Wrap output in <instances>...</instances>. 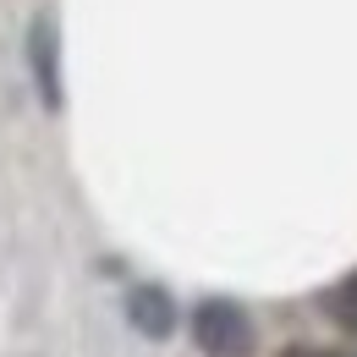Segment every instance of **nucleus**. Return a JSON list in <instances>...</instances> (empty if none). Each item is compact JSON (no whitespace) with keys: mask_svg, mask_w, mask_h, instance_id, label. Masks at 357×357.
I'll use <instances>...</instances> for the list:
<instances>
[{"mask_svg":"<svg viewBox=\"0 0 357 357\" xmlns=\"http://www.w3.org/2000/svg\"><path fill=\"white\" fill-rule=\"evenodd\" d=\"M192 341L204 357H253V319L231 297H204L192 308Z\"/></svg>","mask_w":357,"mask_h":357,"instance_id":"nucleus-1","label":"nucleus"},{"mask_svg":"<svg viewBox=\"0 0 357 357\" xmlns=\"http://www.w3.org/2000/svg\"><path fill=\"white\" fill-rule=\"evenodd\" d=\"M324 308H330V319H335L341 330H352V335H357V269L335 286V291H330V303H324Z\"/></svg>","mask_w":357,"mask_h":357,"instance_id":"nucleus-4","label":"nucleus"},{"mask_svg":"<svg viewBox=\"0 0 357 357\" xmlns=\"http://www.w3.org/2000/svg\"><path fill=\"white\" fill-rule=\"evenodd\" d=\"M28 61H33V83H39V99L50 110L61 105V45H55V22H33L28 33Z\"/></svg>","mask_w":357,"mask_h":357,"instance_id":"nucleus-3","label":"nucleus"},{"mask_svg":"<svg viewBox=\"0 0 357 357\" xmlns=\"http://www.w3.org/2000/svg\"><path fill=\"white\" fill-rule=\"evenodd\" d=\"M127 324L143 341H165L176 330V297L165 286H132L127 291Z\"/></svg>","mask_w":357,"mask_h":357,"instance_id":"nucleus-2","label":"nucleus"},{"mask_svg":"<svg viewBox=\"0 0 357 357\" xmlns=\"http://www.w3.org/2000/svg\"><path fill=\"white\" fill-rule=\"evenodd\" d=\"M280 357H335V352H313V347H291V352H280Z\"/></svg>","mask_w":357,"mask_h":357,"instance_id":"nucleus-5","label":"nucleus"}]
</instances>
